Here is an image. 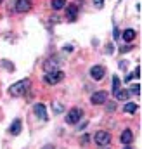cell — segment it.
<instances>
[{
  "instance_id": "obj_1",
  "label": "cell",
  "mask_w": 142,
  "mask_h": 149,
  "mask_svg": "<svg viewBox=\"0 0 142 149\" xmlns=\"http://www.w3.org/2000/svg\"><path fill=\"white\" fill-rule=\"evenodd\" d=\"M30 87H31V81H30L28 78H24V80H19V81L12 83V85L9 87V94H10L12 97H21V95H24V94L28 92Z\"/></svg>"
},
{
  "instance_id": "obj_2",
  "label": "cell",
  "mask_w": 142,
  "mask_h": 149,
  "mask_svg": "<svg viewBox=\"0 0 142 149\" xmlns=\"http://www.w3.org/2000/svg\"><path fill=\"white\" fill-rule=\"evenodd\" d=\"M43 80H45V83H49V85H56V83H59V81L64 80V71H61V70L50 71V73H47L43 76Z\"/></svg>"
},
{
  "instance_id": "obj_3",
  "label": "cell",
  "mask_w": 142,
  "mask_h": 149,
  "mask_svg": "<svg viewBox=\"0 0 142 149\" xmlns=\"http://www.w3.org/2000/svg\"><path fill=\"white\" fill-rule=\"evenodd\" d=\"M83 116V111L80 109V108H73L70 111L66 113V123H70V125H74V123H78L80 121V118Z\"/></svg>"
},
{
  "instance_id": "obj_4",
  "label": "cell",
  "mask_w": 142,
  "mask_h": 149,
  "mask_svg": "<svg viewBox=\"0 0 142 149\" xmlns=\"http://www.w3.org/2000/svg\"><path fill=\"white\" fill-rule=\"evenodd\" d=\"M94 141L97 146H107L111 142V134L106 132V130H99L95 135H94Z\"/></svg>"
},
{
  "instance_id": "obj_5",
  "label": "cell",
  "mask_w": 142,
  "mask_h": 149,
  "mask_svg": "<svg viewBox=\"0 0 142 149\" xmlns=\"http://www.w3.org/2000/svg\"><path fill=\"white\" fill-rule=\"evenodd\" d=\"M90 102H92V104H95V106L104 104V102H107V94H106V92H94V94H92V97H90Z\"/></svg>"
},
{
  "instance_id": "obj_6",
  "label": "cell",
  "mask_w": 142,
  "mask_h": 149,
  "mask_svg": "<svg viewBox=\"0 0 142 149\" xmlns=\"http://www.w3.org/2000/svg\"><path fill=\"white\" fill-rule=\"evenodd\" d=\"M76 16H78V5H74V3L66 5V19L68 21H74Z\"/></svg>"
},
{
  "instance_id": "obj_7",
  "label": "cell",
  "mask_w": 142,
  "mask_h": 149,
  "mask_svg": "<svg viewBox=\"0 0 142 149\" xmlns=\"http://www.w3.org/2000/svg\"><path fill=\"white\" fill-rule=\"evenodd\" d=\"M104 74H106L104 66H94V68L90 70V76H92L94 80H102V78H104Z\"/></svg>"
},
{
  "instance_id": "obj_8",
  "label": "cell",
  "mask_w": 142,
  "mask_h": 149,
  "mask_svg": "<svg viewBox=\"0 0 142 149\" xmlns=\"http://www.w3.org/2000/svg\"><path fill=\"white\" fill-rule=\"evenodd\" d=\"M31 9V0H17L16 2V10L17 12H28Z\"/></svg>"
},
{
  "instance_id": "obj_9",
  "label": "cell",
  "mask_w": 142,
  "mask_h": 149,
  "mask_svg": "<svg viewBox=\"0 0 142 149\" xmlns=\"http://www.w3.org/2000/svg\"><path fill=\"white\" fill-rule=\"evenodd\" d=\"M57 70H59V64H57V61H54V59H47V61L43 63V71H45V73L57 71Z\"/></svg>"
},
{
  "instance_id": "obj_10",
  "label": "cell",
  "mask_w": 142,
  "mask_h": 149,
  "mask_svg": "<svg viewBox=\"0 0 142 149\" xmlns=\"http://www.w3.org/2000/svg\"><path fill=\"white\" fill-rule=\"evenodd\" d=\"M120 141H121V144H125V146H130L132 144V141H134V134H132V130H123L121 132V137H120Z\"/></svg>"
},
{
  "instance_id": "obj_11",
  "label": "cell",
  "mask_w": 142,
  "mask_h": 149,
  "mask_svg": "<svg viewBox=\"0 0 142 149\" xmlns=\"http://www.w3.org/2000/svg\"><path fill=\"white\" fill-rule=\"evenodd\" d=\"M114 97L118 99V101H123V102H127L128 101V97H130V92L128 90H125V88H118V90H114Z\"/></svg>"
},
{
  "instance_id": "obj_12",
  "label": "cell",
  "mask_w": 142,
  "mask_h": 149,
  "mask_svg": "<svg viewBox=\"0 0 142 149\" xmlns=\"http://www.w3.org/2000/svg\"><path fill=\"white\" fill-rule=\"evenodd\" d=\"M35 114L40 120H47V111H45V106L43 104H36L35 106Z\"/></svg>"
},
{
  "instance_id": "obj_13",
  "label": "cell",
  "mask_w": 142,
  "mask_h": 149,
  "mask_svg": "<svg viewBox=\"0 0 142 149\" xmlns=\"http://www.w3.org/2000/svg\"><path fill=\"white\" fill-rule=\"evenodd\" d=\"M9 132H10L12 135H17V134L21 132V120H14L12 125L9 127Z\"/></svg>"
},
{
  "instance_id": "obj_14",
  "label": "cell",
  "mask_w": 142,
  "mask_h": 149,
  "mask_svg": "<svg viewBox=\"0 0 142 149\" xmlns=\"http://www.w3.org/2000/svg\"><path fill=\"white\" fill-rule=\"evenodd\" d=\"M135 35H137V33H135V30L128 28V30H125V31H123V40H125V42H132V40L135 38Z\"/></svg>"
},
{
  "instance_id": "obj_15",
  "label": "cell",
  "mask_w": 142,
  "mask_h": 149,
  "mask_svg": "<svg viewBox=\"0 0 142 149\" xmlns=\"http://www.w3.org/2000/svg\"><path fill=\"white\" fill-rule=\"evenodd\" d=\"M52 9H56V10H59V9H63L64 5H66V0H52Z\"/></svg>"
},
{
  "instance_id": "obj_16",
  "label": "cell",
  "mask_w": 142,
  "mask_h": 149,
  "mask_svg": "<svg viewBox=\"0 0 142 149\" xmlns=\"http://www.w3.org/2000/svg\"><path fill=\"white\" fill-rule=\"evenodd\" d=\"M123 109H125V113H135L137 111V104H134V102H127Z\"/></svg>"
},
{
  "instance_id": "obj_17",
  "label": "cell",
  "mask_w": 142,
  "mask_h": 149,
  "mask_svg": "<svg viewBox=\"0 0 142 149\" xmlns=\"http://www.w3.org/2000/svg\"><path fill=\"white\" fill-rule=\"evenodd\" d=\"M128 92H130V94H134V95H141V85H139V83H137V85H132Z\"/></svg>"
},
{
  "instance_id": "obj_18",
  "label": "cell",
  "mask_w": 142,
  "mask_h": 149,
  "mask_svg": "<svg viewBox=\"0 0 142 149\" xmlns=\"http://www.w3.org/2000/svg\"><path fill=\"white\" fill-rule=\"evenodd\" d=\"M139 76H141V66H137L134 73L128 74V76H127V80H132V78H139Z\"/></svg>"
},
{
  "instance_id": "obj_19",
  "label": "cell",
  "mask_w": 142,
  "mask_h": 149,
  "mask_svg": "<svg viewBox=\"0 0 142 149\" xmlns=\"http://www.w3.org/2000/svg\"><path fill=\"white\" fill-rule=\"evenodd\" d=\"M118 88H120V78H118V76H114V78H113V92H114V90H118Z\"/></svg>"
},
{
  "instance_id": "obj_20",
  "label": "cell",
  "mask_w": 142,
  "mask_h": 149,
  "mask_svg": "<svg viewBox=\"0 0 142 149\" xmlns=\"http://www.w3.org/2000/svg\"><path fill=\"white\" fill-rule=\"evenodd\" d=\"M52 104H54V111H56V113H61L63 109H64V106H63V104H59V102H52Z\"/></svg>"
},
{
  "instance_id": "obj_21",
  "label": "cell",
  "mask_w": 142,
  "mask_h": 149,
  "mask_svg": "<svg viewBox=\"0 0 142 149\" xmlns=\"http://www.w3.org/2000/svg\"><path fill=\"white\" fill-rule=\"evenodd\" d=\"M128 50H132V45H125V47L121 49V52H128Z\"/></svg>"
},
{
  "instance_id": "obj_22",
  "label": "cell",
  "mask_w": 142,
  "mask_h": 149,
  "mask_svg": "<svg viewBox=\"0 0 142 149\" xmlns=\"http://www.w3.org/2000/svg\"><path fill=\"white\" fill-rule=\"evenodd\" d=\"M94 3H95V5H97V7H101V5H102V3H104V0H94Z\"/></svg>"
},
{
  "instance_id": "obj_23",
  "label": "cell",
  "mask_w": 142,
  "mask_h": 149,
  "mask_svg": "<svg viewBox=\"0 0 142 149\" xmlns=\"http://www.w3.org/2000/svg\"><path fill=\"white\" fill-rule=\"evenodd\" d=\"M81 142L87 144V142H88V135H83V137H81Z\"/></svg>"
},
{
  "instance_id": "obj_24",
  "label": "cell",
  "mask_w": 142,
  "mask_h": 149,
  "mask_svg": "<svg viewBox=\"0 0 142 149\" xmlns=\"http://www.w3.org/2000/svg\"><path fill=\"white\" fill-rule=\"evenodd\" d=\"M42 149H56V148H54L52 144H45V146H43V148H42Z\"/></svg>"
},
{
  "instance_id": "obj_25",
  "label": "cell",
  "mask_w": 142,
  "mask_h": 149,
  "mask_svg": "<svg viewBox=\"0 0 142 149\" xmlns=\"http://www.w3.org/2000/svg\"><path fill=\"white\" fill-rule=\"evenodd\" d=\"M99 149H111L109 146H99Z\"/></svg>"
},
{
  "instance_id": "obj_26",
  "label": "cell",
  "mask_w": 142,
  "mask_h": 149,
  "mask_svg": "<svg viewBox=\"0 0 142 149\" xmlns=\"http://www.w3.org/2000/svg\"><path fill=\"white\" fill-rule=\"evenodd\" d=\"M125 149H130V146H125Z\"/></svg>"
},
{
  "instance_id": "obj_27",
  "label": "cell",
  "mask_w": 142,
  "mask_h": 149,
  "mask_svg": "<svg viewBox=\"0 0 142 149\" xmlns=\"http://www.w3.org/2000/svg\"><path fill=\"white\" fill-rule=\"evenodd\" d=\"M2 2H3V0H0V3H2Z\"/></svg>"
}]
</instances>
